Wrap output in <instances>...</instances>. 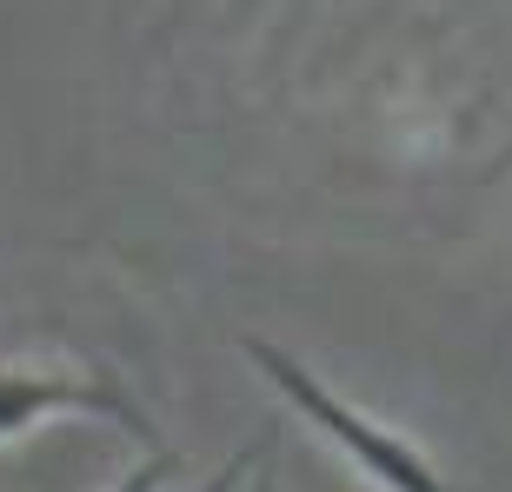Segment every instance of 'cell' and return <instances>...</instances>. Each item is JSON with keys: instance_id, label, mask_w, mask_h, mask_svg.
Instances as JSON below:
<instances>
[{"instance_id": "6da1fadb", "label": "cell", "mask_w": 512, "mask_h": 492, "mask_svg": "<svg viewBox=\"0 0 512 492\" xmlns=\"http://www.w3.org/2000/svg\"><path fill=\"white\" fill-rule=\"evenodd\" d=\"M240 346H247V360L260 366V373L273 379V386H280V393L293 399V406H300V413L313 419V426H320V433L333 439V446H340L346 459H360V466H366L373 479H380L386 492H453L446 479L433 473V466H426V459L413 453V446H406V439L380 433L373 419H360L353 406H340V399L326 393V386H320L313 373H306L300 360H286L280 346H266V340H240Z\"/></svg>"}, {"instance_id": "7a4b0ae2", "label": "cell", "mask_w": 512, "mask_h": 492, "mask_svg": "<svg viewBox=\"0 0 512 492\" xmlns=\"http://www.w3.org/2000/svg\"><path fill=\"white\" fill-rule=\"evenodd\" d=\"M47 413H100V419H114V426H127L133 439H147V446L160 439L153 419L120 393L114 379H60V373H34V366H7L0 373V439L27 433Z\"/></svg>"}, {"instance_id": "3957f363", "label": "cell", "mask_w": 512, "mask_h": 492, "mask_svg": "<svg viewBox=\"0 0 512 492\" xmlns=\"http://www.w3.org/2000/svg\"><path fill=\"white\" fill-rule=\"evenodd\" d=\"M173 473H180V453H153L147 459V466H133V473L127 479H120V486L114 492H160V486H167V479Z\"/></svg>"}, {"instance_id": "277c9868", "label": "cell", "mask_w": 512, "mask_h": 492, "mask_svg": "<svg viewBox=\"0 0 512 492\" xmlns=\"http://www.w3.org/2000/svg\"><path fill=\"white\" fill-rule=\"evenodd\" d=\"M247 466H253V446H247V453H233L227 466L213 473V486H207V492H233V486H240V479H247Z\"/></svg>"}, {"instance_id": "5b68a950", "label": "cell", "mask_w": 512, "mask_h": 492, "mask_svg": "<svg viewBox=\"0 0 512 492\" xmlns=\"http://www.w3.org/2000/svg\"><path fill=\"white\" fill-rule=\"evenodd\" d=\"M499 173H512V147H506V153L493 160V173H486V180H499Z\"/></svg>"}, {"instance_id": "8992f818", "label": "cell", "mask_w": 512, "mask_h": 492, "mask_svg": "<svg viewBox=\"0 0 512 492\" xmlns=\"http://www.w3.org/2000/svg\"><path fill=\"white\" fill-rule=\"evenodd\" d=\"M253 492H273V486H266V473H260V486H253Z\"/></svg>"}]
</instances>
